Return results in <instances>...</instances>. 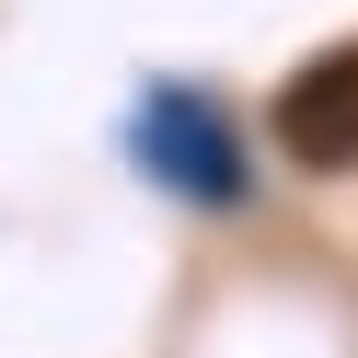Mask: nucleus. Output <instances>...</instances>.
<instances>
[{
  "label": "nucleus",
  "instance_id": "obj_1",
  "mask_svg": "<svg viewBox=\"0 0 358 358\" xmlns=\"http://www.w3.org/2000/svg\"><path fill=\"white\" fill-rule=\"evenodd\" d=\"M127 150H139V173H150L162 196H185V208H243V196H255V150H243L231 104H220V93H196V81L139 93Z\"/></svg>",
  "mask_w": 358,
  "mask_h": 358
},
{
  "label": "nucleus",
  "instance_id": "obj_2",
  "mask_svg": "<svg viewBox=\"0 0 358 358\" xmlns=\"http://www.w3.org/2000/svg\"><path fill=\"white\" fill-rule=\"evenodd\" d=\"M278 150L301 173H358V47H324L278 81Z\"/></svg>",
  "mask_w": 358,
  "mask_h": 358
}]
</instances>
